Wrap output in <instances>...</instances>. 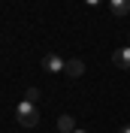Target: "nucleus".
Segmentation results:
<instances>
[{
    "mask_svg": "<svg viewBox=\"0 0 130 133\" xmlns=\"http://www.w3.org/2000/svg\"><path fill=\"white\" fill-rule=\"evenodd\" d=\"M57 130H61V133H76L73 115H61V118H57Z\"/></svg>",
    "mask_w": 130,
    "mask_h": 133,
    "instance_id": "obj_6",
    "label": "nucleus"
},
{
    "mask_svg": "<svg viewBox=\"0 0 130 133\" xmlns=\"http://www.w3.org/2000/svg\"><path fill=\"white\" fill-rule=\"evenodd\" d=\"M121 133H130V127H121Z\"/></svg>",
    "mask_w": 130,
    "mask_h": 133,
    "instance_id": "obj_9",
    "label": "nucleus"
},
{
    "mask_svg": "<svg viewBox=\"0 0 130 133\" xmlns=\"http://www.w3.org/2000/svg\"><path fill=\"white\" fill-rule=\"evenodd\" d=\"M64 66H67V61L57 58V55H46L42 58V70L46 73H64Z\"/></svg>",
    "mask_w": 130,
    "mask_h": 133,
    "instance_id": "obj_2",
    "label": "nucleus"
},
{
    "mask_svg": "<svg viewBox=\"0 0 130 133\" xmlns=\"http://www.w3.org/2000/svg\"><path fill=\"white\" fill-rule=\"evenodd\" d=\"M76 133H85V130H76Z\"/></svg>",
    "mask_w": 130,
    "mask_h": 133,
    "instance_id": "obj_10",
    "label": "nucleus"
},
{
    "mask_svg": "<svg viewBox=\"0 0 130 133\" xmlns=\"http://www.w3.org/2000/svg\"><path fill=\"white\" fill-rule=\"evenodd\" d=\"M15 121L21 127H27V130H33V127L40 124V112H36V106L27 103V100H21V103L15 106Z\"/></svg>",
    "mask_w": 130,
    "mask_h": 133,
    "instance_id": "obj_1",
    "label": "nucleus"
},
{
    "mask_svg": "<svg viewBox=\"0 0 130 133\" xmlns=\"http://www.w3.org/2000/svg\"><path fill=\"white\" fill-rule=\"evenodd\" d=\"M24 100H27V103H36V100H40V91H36V88H27V91H24Z\"/></svg>",
    "mask_w": 130,
    "mask_h": 133,
    "instance_id": "obj_7",
    "label": "nucleus"
},
{
    "mask_svg": "<svg viewBox=\"0 0 130 133\" xmlns=\"http://www.w3.org/2000/svg\"><path fill=\"white\" fill-rule=\"evenodd\" d=\"M85 3H88V6H100V3H103V0H85Z\"/></svg>",
    "mask_w": 130,
    "mask_h": 133,
    "instance_id": "obj_8",
    "label": "nucleus"
},
{
    "mask_svg": "<svg viewBox=\"0 0 130 133\" xmlns=\"http://www.w3.org/2000/svg\"><path fill=\"white\" fill-rule=\"evenodd\" d=\"M109 9H112L118 18H124L130 12V0H109Z\"/></svg>",
    "mask_w": 130,
    "mask_h": 133,
    "instance_id": "obj_5",
    "label": "nucleus"
},
{
    "mask_svg": "<svg viewBox=\"0 0 130 133\" xmlns=\"http://www.w3.org/2000/svg\"><path fill=\"white\" fill-rule=\"evenodd\" d=\"M112 61H115V66H121V70H130V45L118 49V51L112 55Z\"/></svg>",
    "mask_w": 130,
    "mask_h": 133,
    "instance_id": "obj_4",
    "label": "nucleus"
},
{
    "mask_svg": "<svg viewBox=\"0 0 130 133\" xmlns=\"http://www.w3.org/2000/svg\"><path fill=\"white\" fill-rule=\"evenodd\" d=\"M64 73L70 76V79H79V76L85 73V64H82L79 58H70V61H67V66H64Z\"/></svg>",
    "mask_w": 130,
    "mask_h": 133,
    "instance_id": "obj_3",
    "label": "nucleus"
}]
</instances>
